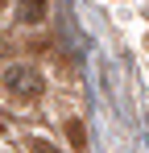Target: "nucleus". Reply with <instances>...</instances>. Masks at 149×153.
<instances>
[{
  "instance_id": "1",
  "label": "nucleus",
  "mask_w": 149,
  "mask_h": 153,
  "mask_svg": "<svg viewBox=\"0 0 149 153\" xmlns=\"http://www.w3.org/2000/svg\"><path fill=\"white\" fill-rule=\"evenodd\" d=\"M4 91L17 95V100H37V95H42L37 66H8V71H4Z\"/></svg>"
},
{
  "instance_id": "2",
  "label": "nucleus",
  "mask_w": 149,
  "mask_h": 153,
  "mask_svg": "<svg viewBox=\"0 0 149 153\" xmlns=\"http://www.w3.org/2000/svg\"><path fill=\"white\" fill-rule=\"evenodd\" d=\"M42 17H46V0H21V21L25 25H33Z\"/></svg>"
},
{
  "instance_id": "3",
  "label": "nucleus",
  "mask_w": 149,
  "mask_h": 153,
  "mask_svg": "<svg viewBox=\"0 0 149 153\" xmlns=\"http://www.w3.org/2000/svg\"><path fill=\"white\" fill-rule=\"evenodd\" d=\"M66 132H71L74 149H83V124H79V120H71V124H66Z\"/></svg>"
},
{
  "instance_id": "4",
  "label": "nucleus",
  "mask_w": 149,
  "mask_h": 153,
  "mask_svg": "<svg viewBox=\"0 0 149 153\" xmlns=\"http://www.w3.org/2000/svg\"><path fill=\"white\" fill-rule=\"evenodd\" d=\"M33 153H54V149H50V145H33Z\"/></svg>"
}]
</instances>
